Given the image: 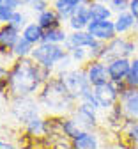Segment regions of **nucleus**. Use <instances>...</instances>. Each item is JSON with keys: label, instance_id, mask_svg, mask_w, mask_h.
Here are the masks:
<instances>
[{"label": "nucleus", "instance_id": "nucleus-12", "mask_svg": "<svg viewBox=\"0 0 138 149\" xmlns=\"http://www.w3.org/2000/svg\"><path fill=\"white\" fill-rule=\"evenodd\" d=\"M67 27L71 29V32L74 30H87L89 23H90V14H89V4H82L78 6L76 11L66 20Z\"/></svg>", "mask_w": 138, "mask_h": 149}, {"label": "nucleus", "instance_id": "nucleus-8", "mask_svg": "<svg viewBox=\"0 0 138 149\" xmlns=\"http://www.w3.org/2000/svg\"><path fill=\"white\" fill-rule=\"evenodd\" d=\"M83 69H85V74H87V80H89V84L92 87H97V85H101V84L110 82L106 62L101 61V59H90L85 64Z\"/></svg>", "mask_w": 138, "mask_h": 149}, {"label": "nucleus", "instance_id": "nucleus-31", "mask_svg": "<svg viewBox=\"0 0 138 149\" xmlns=\"http://www.w3.org/2000/svg\"><path fill=\"white\" fill-rule=\"evenodd\" d=\"M35 14H39L41 11H44L46 7H50V2H46V0H39V2H34V4H30L28 6Z\"/></svg>", "mask_w": 138, "mask_h": 149}, {"label": "nucleus", "instance_id": "nucleus-10", "mask_svg": "<svg viewBox=\"0 0 138 149\" xmlns=\"http://www.w3.org/2000/svg\"><path fill=\"white\" fill-rule=\"evenodd\" d=\"M119 105L126 119L138 121V87H128L119 98Z\"/></svg>", "mask_w": 138, "mask_h": 149}, {"label": "nucleus", "instance_id": "nucleus-24", "mask_svg": "<svg viewBox=\"0 0 138 149\" xmlns=\"http://www.w3.org/2000/svg\"><path fill=\"white\" fill-rule=\"evenodd\" d=\"M122 135H124V144H128L129 147L138 146V121L128 119L122 128Z\"/></svg>", "mask_w": 138, "mask_h": 149}, {"label": "nucleus", "instance_id": "nucleus-36", "mask_svg": "<svg viewBox=\"0 0 138 149\" xmlns=\"http://www.w3.org/2000/svg\"><path fill=\"white\" fill-rule=\"evenodd\" d=\"M9 87H7V78H0V94L2 92H7Z\"/></svg>", "mask_w": 138, "mask_h": 149}, {"label": "nucleus", "instance_id": "nucleus-7", "mask_svg": "<svg viewBox=\"0 0 138 149\" xmlns=\"http://www.w3.org/2000/svg\"><path fill=\"white\" fill-rule=\"evenodd\" d=\"M94 96H96V101H97L99 110L108 112V110H112L117 103H119L121 92H119L117 84L106 82V84H101V85L94 87Z\"/></svg>", "mask_w": 138, "mask_h": 149}, {"label": "nucleus", "instance_id": "nucleus-33", "mask_svg": "<svg viewBox=\"0 0 138 149\" xmlns=\"http://www.w3.org/2000/svg\"><path fill=\"white\" fill-rule=\"evenodd\" d=\"M7 73H9V66L6 64L4 57L0 55V78H6V77H7Z\"/></svg>", "mask_w": 138, "mask_h": 149}, {"label": "nucleus", "instance_id": "nucleus-22", "mask_svg": "<svg viewBox=\"0 0 138 149\" xmlns=\"http://www.w3.org/2000/svg\"><path fill=\"white\" fill-rule=\"evenodd\" d=\"M58 123H60V133L67 139H74L82 132L80 126L76 124V121L71 116H58Z\"/></svg>", "mask_w": 138, "mask_h": 149}, {"label": "nucleus", "instance_id": "nucleus-38", "mask_svg": "<svg viewBox=\"0 0 138 149\" xmlns=\"http://www.w3.org/2000/svg\"><path fill=\"white\" fill-rule=\"evenodd\" d=\"M131 149H138V146H135V147H131Z\"/></svg>", "mask_w": 138, "mask_h": 149}, {"label": "nucleus", "instance_id": "nucleus-13", "mask_svg": "<svg viewBox=\"0 0 138 149\" xmlns=\"http://www.w3.org/2000/svg\"><path fill=\"white\" fill-rule=\"evenodd\" d=\"M73 149H103L101 137L96 132H80L74 139H71Z\"/></svg>", "mask_w": 138, "mask_h": 149}, {"label": "nucleus", "instance_id": "nucleus-9", "mask_svg": "<svg viewBox=\"0 0 138 149\" xmlns=\"http://www.w3.org/2000/svg\"><path fill=\"white\" fill-rule=\"evenodd\" d=\"M87 32L94 37L96 41L101 43H110L112 39L117 37L115 23L113 20H101V22H90L87 27Z\"/></svg>", "mask_w": 138, "mask_h": 149}, {"label": "nucleus", "instance_id": "nucleus-20", "mask_svg": "<svg viewBox=\"0 0 138 149\" xmlns=\"http://www.w3.org/2000/svg\"><path fill=\"white\" fill-rule=\"evenodd\" d=\"M89 14H90V22H101V20H112L113 11L110 9L108 4L101 2H92L89 4Z\"/></svg>", "mask_w": 138, "mask_h": 149}, {"label": "nucleus", "instance_id": "nucleus-3", "mask_svg": "<svg viewBox=\"0 0 138 149\" xmlns=\"http://www.w3.org/2000/svg\"><path fill=\"white\" fill-rule=\"evenodd\" d=\"M67 50L64 45H51V43H39L32 55H30V59H34L39 66H43L46 69H57L58 64H60L66 57H67Z\"/></svg>", "mask_w": 138, "mask_h": 149}, {"label": "nucleus", "instance_id": "nucleus-27", "mask_svg": "<svg viewBox=\"0 0 138 149\" xmlns=\"http://www.w3.org/2000/svg\"><path fill=\"white\" fill-rule=\"evenodd\" d=\"M27 23H28V18H27V14H25L21 9L14 11V14H12V18H11V22H9V25L16 27L18 30H23V29L27 27Z\"/></svg>", "mask_w": 138, "mask_h": 149}, {"label": "nucleus", "instance_id": "nucleus-26", "mask_svg": "<svg viewBox=\"0 0 138 149\" xmlns=\"http://www.w3.org/2000/svg\"><path fill=\"white\" fill-rule=\"evenodd\" d=\"M67 53H69L73 64H76V66L87 64V62L90 61V53H89V50H85V48H71V50H67Z\"/></svg>", "mask_w": 138, "mask_h": 149}, {"label": "nucleus", "instance_id": "nucleus-6", "mask_svg": "<svg viewBox=\"0 0 138 149\" xmlns=\"http://www.w3.org/2000/svg\"><path fill=\"white\" fill-rule=\"evenodd\" d=\"M97 112L99 110H96L85 103H78L69 116L76 121V124L80 126L82 132H96L99 128V116H97Z\"/></svg>", "mask_w": 138, "mask_h": 149}, {"label": "nucleus", "instance_id": "nucleus-23", "mask_svg": "<svg viewBox=\"0 0 138 149\" xmlns=\"http://www.w3.org/2000/svg\"><path fill=\"white\" fill-rule=\"evenodd\" d=\"M67 36H69V32H67L64 27L50 29V30H44L43 43H51V45H66Z\"/></svg>", "mask_w": 138, "mask_h": 149}, {"label": "nucleus", "instance_id": "nucleus-25", "mask_svg": "<svg viewBox=\"0 0 138 149\" xmlns=\"http://www.w3.org/2000/svg\"><path fill=\"white\" fill-rule=\"evenodd\" d=\"M34 48L35 46L32 43H28L25 37H19L18 43L12 46V55H14L16 59H27V57H30V55H32Z\"/></svg>", "mask_w": 138, "mask_h": 149}, {"label": "nucleus", "instance_id": "nucleus-37", "mask_svg": "<svg viewBox=\"0 0 138 149\" xmlns=\"http://www.w3.org/2000/svg\"><path fill=\"white\" fill-rule=\"evenodd\" d=\"M94 2H101V4H110V0H94Z\"/></svg>", "mask_w": 138, "mask_h": 149}, {"label": "nucleus", "instance_id": "nucleus-4", "mask_svg": "<svg viewBox=\"0 0 138 149\" xmlns=\"http://www.w3.org/2000/svg\"><path fill=\"white\" fill-rule=\"evenodd\" d=\"M136 41L133 39V37H126V36H117L115 39H112L110 43H106V48H105V53H103V57L101 61L108 62L112 59H133L136 57Z\"/></svg>", "mask_w": 138, "mask_h": 149}, {"label": "nucleus", "instance_id": "nucleus-32", "mask_svg": "<svg viewBox=\"0 0 138 149\" xmlns=\"http://www.w3.org/2000/svg\"><path fill=\"white\" fill-rule=\"evenodd\" d=\"M0 7H11V9H19L23 7L19 0H0Z\"/></svg>", "mask_w": 138, "mask_h": 149}, {"label": "nucleus", "instance_id": "nucleus-30", "mask_svg": "<svg viewBox=\"0 0 138 149\" xmlns=\"http://www.w3.org/2000/svg\"><path fill=\"white\" fill-rule=\"evenodd\" d=\"M14 11L18 9H11V7H0V25H6L11 22V18L14 14Z\"/></svg>", "mask_w": 138, "mask_h": 149}, {"label": "nucleus", "instance_id": "nucleus-15", "mask_svg": "<svg viewBox=\"0 0 138 149\" xmlns=\"http://www.w3.org/2000/svg\"><path fill=\"white\" fill-rule=\"evenodd\" d=\"M35 22L41 25L43 30H50V29H57V27H62L64 20H62V16L58 14L51 6L46 7L44 11H41L37 16H35Z\"/></svg>", "mask_w": 138, "mask_h": 149}, {"label": "nucleus", "instance_id": "nucleus-16", "mask_svg": "<svg viewBox=\"0 0 138 149\" xmlns=\"http://www.w3.org/2000/svg\"><path fill=\"white\" fill-rule=\"evenodd\" d=\"M113 23H115L117 36H126V34H129V32L135 30V27H136V18L129 11H124V13L115 14Z\"/></svg>", "mask_w": 138, "mask_h": 149}, {"label": "nucleus", "instance_id": "nucleus-35", "mask_svg": "<svg viewBox=\"0 0 138 149\" xmlns=\"http://www.w3.org/2000/svg\"><path fill=\"white\" fill-rule=\"evenodd\" d=\"M0 149H18L12 142L9 140H4V139H0Z\"/></svg>", "mask_w": 138, "mask_h": 149}, {"label": "nucleus", "instance_id": "nucleus-21", "mask_svg": "<svg viewBox=\"0 0 138 149\" xmlns=\"http://www.w3.org/2000/svg\"><path fill=\"white\" fill-rule=\"evenodd\" d=\"M21 37H25V39L28 43H32L34 46H37L39 43H43L44 30L41 29V25H39L37 22H28L27 27L21 30Z\"/></svg>", "mask_w": 138, "mask_h": 149}, {"label": "nucleus", "instance_id": "nucleus-1", "mask_svg": "<svg viewBox=\"0 0 138 149\" xmlns=\"http://www.w3.org/2000/svg\"><path fill=\"white\" fill-rule=\"evenodd\" d=\"M53 77V71L39 66L34 59H16L7 73V87L12 98H32Z\"/></svg>", "mask_w": 138, "mask_h": 149}, {"label": "nucleus", "instance_id": "nucleus-11", "mask_svg": "<svg viewBox=\"0 0 138 149\" xmlns=\"http://www.w3.org/2000/svg\"><path fill=\"white\" fill-rule=\"evenodd\" d=\"M106 69H108V77H110V82L113 84H121V82H126L128 74H129V69H131V59H112L106 62Z\"/></svg>", "mask_w": 138, "mask_h": 149}, {"label": "nucleus", "instance_id": "nucleus-19", "mask_svg": "<svg viewBox=\"0 0 138 149\" xmlns=\"http://www.w3.org/2000/svg\"><path fill=\"white\" fill-rule=\"evenodd\" d=\"M21 37V30H18L16 27L6 23V25H0V45L6 46V48H11L18 43V39Z\"/></svg>", "mask_w": 138, "mask_h": 149}, {"label": "nucleus", "instance_id": "nucleus-29", "mask_svg": "<svg viewBox=\"0 0 138 149\" xmlns=\"http://www.w3.org/2000/svg\"><path fill=\"white\" fill-rule=\"evenodd\" d=\"M129 4H131V0H110L108 6L115 14H119V13L129 11Z\"/></svg>", "mask_w": 138, "mask_h": 149}, {"label": "nucleus", "instance_id": "nucleus-28", "mask_svg": "<svg viewBox=\"0 0 138 149\" xmlns=\"http://www.w3.org/2000/svg\"><path fill=\"white\" fill-rule=\"evenodd\" d=\"M126 84L129 87H138V57L131 59V69H129V74L126 78Z\"/></svg>", "mask_w": 138, "mask_h": 149}, {"label": "nucleus", "instance_id": "nucleus-18", "mask_svg": "<svg viewBox=\"0 0 138 149\" xmlns=\"http://www.w3.org/2000/svg\"><path fill=\"white\" fill-rule=\"evenodd\" d=\"M23 130H25V133L28 137H32V139L46 137V119H43L41 116H35L28 123L23 124Z\"/></svg>", "mask_w": 138, "mask_h": 149}, {"label": "nucleus", "instance_id": "nucleus-17", "mask_svg": "<svg viewBox=\"0 0 138 149\" xmlns=\"http://www.w3.org/2000/svg\"><path fill=\"white\" fill-rule=\"evenodd\" d=\"M92 0H53V4L51 7L62 16V20L66 22L67 18L76 11L78 6H82V4H90Z\"/></svg>", "mask_w": 138, "mask_h": 149}, {"label": "nucleus", "instance_id": "nucleus-2", "mask_svg": "<svg viewBox=\"0 0 138 149\" xmlns=\"http://www.w3.org/2000/svg\"><path fill=\"white\" fill-rule=\"evenodd\" d=\"M37 101L53 116H69L73 108L78 105V100L69 92L64 80L58 74H53L43 85V89L37 94Z\"/></svg>", "mask_w": 138, "mask_h": 149}, {"label": "nucleus", "instance_id": "nucleus-14", "mask_svg": "<svg viewBox=\"0 0 138 149\" xmlns=\"http://www.w3.org/2000/svg\"><path fill=\"white\" fill-rule=\"evenodd\" d=\"M96 45V39L87 32V30H74V32H69L67 36V41H66V50H71V48H85V50H90L92 46Z\"/></svg>", "mask_w": 138, "mask_h": 149}, {"label": "nucleus", "instance_id": "nucleus-39", "mask_svg": "<svg viewBox=\"0 0 138 149\" xmlns=\"http://www.w3.org/2000/svg\"><path fill=\"white\" fill-rule=\"evenodd\" d=\"M103 149H106V147H103ZM108 149H110V147H108Z\"/></svg>", "mask_w": 138, "mask_h": 149}, {"label": "nucleus", "instance_id": "nucleus-34", "mask_svg": "<svg viewBox=\"0 0 138 149\" xmlns=\"http://www.w3.org/2000/svg\"><path fill=\"white\" fill-rule=\"evenodd\" d=\"M129 13L136 18V22H138V0H131V4H129Z\"/></svg>", "mask_w": 138, "mask_h": 149}, {"label": "nucleus", "instance_id": "nucleus-5", "mask_svg": "<svg viewBox=\"0 0 138 149\" xmlns=\"http://www.w3.org/2000/svg\"><path fill=\"white\" fill-rule=\"evenodd\" d=\"M66 84V87L69 89L71 94L80 101L82 94L87 92L89 89H92V85L89 84L87 80V74H85V69L83 68H71L67 71H62V73H57Z\"/></svg>", "mask_w": 138, "mask_h": 149}]
</instances>
